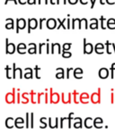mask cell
<instances>
[{
  "label": "cell",
  "mask_w": 115,
  "mask_h": 129,
  "mask_svg": "<svg viewBox=\"0 0 115 129\" xmlns=\"http://www.w3.org/2000/svg\"><path fill=\"white\" fill-rule=\"evenodd\" d=\"M28 94H29V93H27V92H24L22 94V103H24V104H26V103L29 102V98H26V96Z\"/></svg>",
  "instance_id": "d590c367"
},
{
  "label": "cell",
  "mask_w": 115,
  "mask_h": 129,
  "mask_svg": "<svg viewBox=\"0 0 115 129\" xmlns=\"http://www.w3.org/2000/svg\"><path fill=\"white\" fill-rule=\"evenodd\" d=\"M71 46H72V43H64L62 46V51H69Z\"/></svg>",
  "instance_id": "74e56055"
},
{
  "label": "cell",
  "mask_w": 115,
  "mask_h": 129,
  "mask_svg": "<svg viewBox=\"0 0 115 129\" xmlns=\"http://www.w3.org/2000/svg\"><path fill=\"white\" fill-rule=\"evenodd\" d=\"M67 18H64L62 21L60 20L59 18H58L57 19V21L59 22V24H58V26H57V30H59V28H60L61 26L63 27V29H65V30H67V26L65 25V22H67Z\"/></svg>",
  "instance_id": "83f0119b"
},
{
  "label": "cell",
  "mask_w": 115,
  "mask_h": 129,
  "mask_svg": "<svg viewBox=\"0 0 115 129\" xmlns=\"http://www.w3.org/2000/svg\"><path fill=\"white\" fill-rule=\"evenodd\" d=\"M44 46H46V43H40V44H39V51H38L39 54H41V52H42V48Z\"/></svg>",
  "instance_id": "7dc6e473"
},
{
  "label": "cell",
  "mask_w": 115,
  "mask_h": 129,
  "mask_svg": "<svg viewBox=\"0 0 115 129\" xmlns=\"http://www.w3.org/2000/svg\"><path fill=\"white\" fill-rule=\"evenodd\" d=\"M61 56H62V57H64V58H69V57H71V56H72V53H71L70 51H62Z\"/></svg>",
  "instance_id": "f35d334b"
},
{
  "label": "cell",
  "mask_w": 115,
  "mask_h": 129,
  "mask_svg": "<svg viewBox=\"0 0 115 129\" xmlns=\"http://www.w3.org/2000/svg\"><path fill=\"white\" fill-rule=\"evenodd\" d=\"M25 125V119L22 117H16L14 120V126L16 128H24Z\"/></svg>",
  "instance_id": "9a60e30c"
},
{
  "label": "cell",
  "mask_w": 115,
  "mask_h": 129,
  "mask_svg": "<svg viewBox=\"0 0 115 129\" xmlns=\"http://www.w3.org/2000/svg\"><path fill=\"white\" fill-rule=\"evenodd\" d=\"M45 21H47L46 18H40V20H39V22H40V26H39V28H40V30H42L43 29L42 24H43V22H45Z\"/></svg>",
  "instance_id": "f6af8a7d"
},
{
  "label": "cell",
  "mask_w": 115,
  "mask_h": 129,
  "mask_svg": "<svg viewBox=\"0 0 115 129\" xmlns=\"http://www.w3.org/2000/svg\"><path fill=\"white\" fill-rule=\"evenodd\" d=\"M42 1L44 2V4H45V5H47V4L49 3L48 0H38V4H39V5H41V4H42Z\"/></svg>",
  "instance_id": "db71d44e"
},
{
  "label": "cell",
  "mask_w": 115,
  "mask_h": 129,
  "mask_svg": "<svg viewBox=\"0 0 115 129\" xmlns=\"http://www.w3.org/2000/svg\"><path fill=\"white\" fill-rule=\"evenodd\" d=\"M106 23H107V27L108 29H110V30H115V28H113L111 25H115V19L114 18H110L107 20V22H106Z\"/></svg>",
  "instance_id": "4dcf8cb0"
},
{
  "label": "cell",
  "mask_w": 115,
  "mask_h": 129,
  "mask_svg": "<svg viewBox=\"0 0 115 129\" xmlns=\"http://www.w3.org/2000/svg\"><path fill=\"white\" fill-rule=\"evenodd\" d=\"M67 30L70 29V19H69V14L67 15Z\"/></svg>",
  "instance_id": "f907efd6"
},
{
  "label": "cell",
  "mask_w": 115,
  "mask_h": 129,
  "mask_svg": "<svg viewBox=\"0 0 115 129\" xmlns=\"http://www.w3.org/2000/svg\"><path fill=\"white\" fill-rule=\"evenodd\" d=\"M98 75L101 79H107L110 75V71L105 67H103L98 72Z\"/></svg>",
  "instance_id": "4fadbf2b"
},
{
  "label": "cell",
  "mask_w": 115,
  "mask_h": 129,
  "mask_svg": "<svg viewBox=\"0 0 115 129\" xmlns=\"http://www.w3.org/2000/svg\"><path fill=\"white\" fill-rule=\"evenodd\" d=\"M105 21H107L106 20V18H105L104 16L102 15L101 17H100V22H101V27L103 30H106V27L104 26V22Z\"/></svg>",
  "instance_id": "ab89813d"
},
{
  "label": "cell",
  "mask_w": 115,
  "mask_h": 129,
  "mask_svg": "<svg viewBox=\"0 0 115 129\" xmlns=\"http://www.w3.org/2000/svg\"><path fill=\"white\" fill-rule=\"evenodd\" d=\"M16 51L21 55H24L26 52H28L27 50V46L24 43H19L16 47Z\"/></svg>",
  "instance_id": "5bb4252c"
},
{
  "label": "cell",
  "mask_w": 115,
  "mask_h": 129,
  "mask_svg": "<svg viewBox=\"0 0 115 129\" xmlns=\"http://www.w3.org/2000/svg\"><path fill=\"white\" fill-rule=\"evenodd\" d=\"M51 54H54L55 51L58 50L59 54H62V50H61V47L59 43H51Z\"/></svg>",
  "instance_id": "d6986e66"
},
{
  "label": "cell",
  "mask_w": 115,
  "mask_h": 129,
  "mask_svg": "<svg viewBox=\"0 0 115 129\" xmlns=\"http://www.w3.org/2000/svg\"><path fill=\"white\" fill-rule=\"evenodd\" d=\"M49 101H48V93H45V103H48Z\"/></svg>",
  "instance_id": "6125c7cd"
},
{
  "label": "cell",
  "mask_w": 115,
  "mask_h": 129,
  "mask_svg": "<svg viewBox=\"0 0 115 129\" xmlns=\"http://www.w3.org/2000/svg\"><path fill=\"white\" fill-rule=\"evenodd\" d=\"M103 125V120L102 117H95L94 119V127L97 129H101Z\"/></svg>",
  "instance_id": "e0dca14e"
},
{
  "label": "cell",
  "mask_w": 115,
  "mask_h": 129,
  "mask_svg": "<svg viewBox=\"0 0 115 129\" xmlns=\"http://www.w3.org/2000/svg\"><path fill=\"white\" fill-rule=\"evenodd\" d=\"M40 67H39V66H35L34 67V73H35V76H36L37 79H40V77L39 76V71H40Z\"/></svg>",
  "instance_id": "ee69618b"
},
{
  "label": "cell",
  "mask_w": 115,
  "mask_h": 129,
  "mask_svg": "<svg viewBox=\"0 0 115 129\" xmlns=\"http://www.w3.org/2000/svg\"><path fill=\"white\" fill-rule=\"evenodd\" d=\"M28 53L29 54H36V53H38V51H37V46L35 43H29Z\"/></svg>",
  "instance_id": "603a6c76"
},
{
  "label": "cell",
  "mask_w": 115,
  "mask_h": 129,
  "mask_svg": "<svg viewBox=\"0 0 115 129\" xmlns=\"http://www.w3.org/2000/svg\"><path fill=\"white\" fill-rule=\"evenodd\" d=\"M51 103L52 104H57L59 103V101H60V96L58 92H52V89H51Z\"/></svg>",
  "instance_id": "30bf717a"
},
{
  "label": "cell",
  "mask_w": 115,
  "mask_h": 129,
  "mask_svg": "<svg viewBox=\"0 0 115 129\" xmlns=\"http://www.w3.org/2000/svg\"><path fill=\"white\" fill-rule=\"evenodd\" d=\"M46 53L50 54V43H46Z\"/></svg>",
  "instance_id": "11a10c76"
},
{
  "label": "cell",
  "mask_w": 115,
  "mask_h": 129,
  "mask_svg": "<svg viewBox=\"0 0 115 129\" xmlns=\"http://www.w3.org/2000/svg\"><path fill=\"white\" fill-rule=\"evenodd\" d=\"M50 1H51V5H55V4H56V3L54 2V0H50Z\"/></svg>",
  "instance_id": "be15d7a7"
},
{
  "label": "cell",
  "mask_w": 115,
  "mask_h": 129,
  "mask_svg": "<svg viewBox=\"0 0 115 129\" xmlns=\"http://www.w3.org/2000/svg\"><path fill=\"white\" fill-rule=\"evenodd\" d=\"M83 69L80 68V67H77V68H75L74 71H73V75H74V77L76 79H82L83 77Z\"/></svg>",
  "instance_id": "2e32d148"
},
{
  "label": "cell",
  "mask_w": 115,
  "mask_h": 129,
  "mask_svg": "<svg viewBox=\"0 0 115 129\" xmlns=\"http://www.w3.org/2000/svg\"><path fill=\"white\" fill-rule=\"evenodd\" d=\"M73 115H74V113L71 112L68 114V117H67V121H68V128H71L72 127V120L73 118Z\"/></svg>",
  "instance_id": "8d00e7d4"
},
{
  "label": "cell",
  "mask_w": 115,
  "mask_h": 129,
  "mask_svg": "<svg viewBox=\"0 0 115 129\" xmlns=\"http://www.w3.org/2000/svg\"><path fill=\"white\" fill-rule=\"evenodd\" d=\"M91 1V9H93L94 8V6H95V0H90Z\"/></svg>",
  "instance_id": "680465c9"
},
{
  "label": "cell",
  "mask_w": 115,
  "mask_h": 129,
  "mask_svg": "<svg viewBox=\"0 0 115 129\" xmlns=\"http://www.w3.org/2000/svg\"><path fill=\"white\" fill-rule=\"evenodd\" d=\"M57 19H54V18H49L47 19L46 21V25H47V28L49 30H53V29H56L57 28Z\"/></svg>",
  "instance_id": "9c48e42d"
},
{
  "label": "cell",
  "mask_w": 115,
  "mask_h": 129,
  "mask_svg": "<svg viewBox=\"0 0 115 129\" xmlns=\"http://www.w3.org/2000/svg\"><path fill=\"white\" fill-rule=\"evenodd\" d=\"M67 2H68L70 5H76L77 2H78V0H67Z\"/></svg>",
  "instance_id": "f5cc1de1"
},
{
  "label": "cell",
  "mask_w": 115,
  "mask_h": 129,
  "mask_svg": "<svg viewBox=\"0 0 115 129\" xmlns=\"http://www.w3.org/2000/svg\"><path fill=\"white\" fill-rule=\"evenodd\" d=\"M73 120L75 121L74 125H73V126L75 128H82L83 127V120H82L81 117H75Z\"/></svg>",
  "instance_id": "7402d4cb"
},
{
  "label": "cell",
  "mask_w": 115,
  "mask_h": 129,
  "mask_svg": "<svg viewBox=\"0 0 115 129\" xmlns=\"http://www.w3.org/2000/svg\"><path fill=\"white\" fill-rule=\"evenodd\" d=\"M101 88H98L96 92H94L91 94V97H90V101H91L93 104H100L101 103Z\"/></svg>",
  "instance_id": "6da1fadb"
},
{
  "label": "cell",
  "mask_w": 115,
  "mask_h": 129,
  "mask_svg": "<svg viewBox=\"0 0 115 129\" xmlns=\"http://www.w3.org/2000/svg\"><path fill=\"white\" fill-rule=\"evenodd\" d=\"M9 1H13V2H14V4H17V0H6V2H5V5L7 4Z\"/></svg>",
  "instance_id": "91938a15"
},
{
  "label": "cell",
  "mask_w": 115,
  "mask_h": 129,
  "mask_svg": "<svg viewBox=\"0 0 115 129\" xmlns=\"http://www.w3.org/2000/svg\"><path fill=\"white\" fill-rule=\"evenodd\" d=\"M16 51V46L14 43L9 42V40L6 39V54H14Z\"/></svg>",
  "instance_id": "5b68a950"
},
{
  "label": "cell",
  "mask_w": 115,
  "mask_h": 129,
  "mask_svg": "<svg viewBox=\"0 0 115 129\" xmlns=\"http://www.w3.org/2000/svg\"><path fill=\"white\" fill-rule=\"evenodd\" d=\"M105 46H106V53L109 55L111 54V52H112V50H111V47H112V45H111V43L110 42L109 40H106V42H105Z\"/></svg>",
  "instance_id": "d6a6232c"
},
{
  "label": "cell",
  "mask_w": 115,
  "mask_h": 129,
  "mask_svg": "<svg viewBox=\"0 0 115 129\" xmlns=\"http://www.w3.org/2000/svg\"><path fill=\"white\" fill-rule=\"evenodd\" d=\"M48 118L46 117H40V128H46L47 125H48Z\"/></svg>",
  "instance_id": "f1b7e54d"
},
{
  "label": "cell",
  "mask_w": 115,
  "mask_h": 129,
  "mask_svg": "<svg viewBox=\"0 0 115 129\" xmlns=\"http://www.w3.org/2000/svg\"><path fill=\"white\" fill-rule=\"evenodd\" d=\"M33 118H34V114L33 113H30V121H31V128L34 127V122H33Z\"/></svg>",
  "instance_id": "7bdbcfd3"
},
{
  "label": "cell",
  "mask_w": 115,
  "mask_h": 129,
  "mask_svg": "<svg viewBox=\"0 0 115 129\" xmlns=\"http://www.w3.org/2000/svg\"><path fill=\"white\" fill-rule=\"evenodd\" d=\"M95 50V48H94L93 44L92 43H87L86 42V39H83V53L84 54H92L93 51Z\"/></svg>",
  "instance_id": "7a4b0ae2"
},
{
  "label": "cell",
  "mask_w": 115,
  "mask_h": 129,
  "mask_svg": "<svg viewBox=\"0 0 115 129\" xmlns=\"http://www.w3.org/2000/svg\"><path fill=\"white\" fill-rule=\"evenodd\" d=\"M21 102V98H20V93H16V103Z\"/></svg>",
  "instance_id": "816d5d0a"
},
{
  "label": "cell",
  "mask_w": 115,
  "mask_h": 129,
  "mask_svg": "<svg viewBox=\"0 0 115 129\" xmlns=\"http://www.w3.org/2000/svg\"><path fill=\"white\" fill-rule=\"evenodd\" d=\"M43 101H44L45 103V93L44 92L38 93V103H41Z\"/></svg>",
  "instance_id": "e575fe53"
},
{
  "label": "cell",
  "mask_w": 115,
  "mask_h": 129,
  "mask_svg": "<svg viewBox=\"0 0 115 129\" xmlns=\"http://www.w3.org/2000/svg\"><path fill=\"white\" fill-rule=\"evenodd\" d=\"M114 71H115V63H112V64H111V68H110V73H111V79L114 78Z\"/></svg>",
  "instance_id": "b9f144b4"
},
{
  "label": "cell",
  "mask_w": 115,
  "mask_h": 129,
  "mask_svg": "<svg viewBox=\"0 0 115 129\" xmlns=\"http://www.w3.org/2000/svg\"><path fill=\"white\" fill-rule=\"evenodd\" d=\"M72 93L68 92L67 95H65V93H61V101L64 104H70L72 102Z\"/></svg>",
  "instance_id": "7c38bea8"
},
{
  "label": "cell",
  "mask_w": 115,
  "mask_h": 129,
  "mask_svg": "<svg viewBox=\"0 0 115 129\" xmlns=\"http://www.w3.org/2000/svg\"><path fill=\"white\" fill-rule=\"evenodd\" d=\"M6 78L7 79H11V73L13 74V72H11V68H10V67L9 66H6Z\"/></svg>",
  "instance_id": "60d3db41"
},
{
  "label": "cell",
  "mask_w": 115,
  "mask_h": 129,
  "mask_svg": "<svg viewBox=\"0 0 115 129\" xmlns=\"http://www.w3.org/2000/svg\"><path fill=\"white\" fill-rule=\"evenodd\" d=\"M27 3H28L29 5H34V4H36V0H28Z\"/></svg>",
  "instance_id": "9f6ffc18"
},
{
  "label": "cell",
  "mask_w": 115,
  "mask_h": 129,
  "mask_svg": "<svg viewBox=\"0 0 115 129\" xmlns=\"http://www.w3.org/2000/svg\"><path fill=\"white\" fill-rule=\"evenodd\" d=\"M48 125L50 126V128H59V118L56 117L53 120L51 117L48 118Z\"/></svg>",
  "instance_id": "ba28073f"
},
{
  "label": "cell",
  "mask_w": 115,
  "mask_h": 129,
  "mask_svg": "<svg viewBox=\"0 0 115 129\" xmlns=\"http://www.w3.org/2000/svg\"><path fill=\"white\" fill-rule=\"evenodd\" d=\"M95 51L96 54L102 55L104 53V45L103 43H97L95 46Z\"/></svg>",
  "instance_id": "ac0fdd59"
},
{
  "label": "cell",
  "mask_w": 115,
  "mask_h": 129,
  "mask_svg": "<svg viewBox=\"0 0 115 129\" xmlns=\"http://www.w3.org/2000/svg\"><path fill=\"white\" fill-rule=\"evenodd\" d=\"M72 94H73V96H74V99H73L74 103H75V104H78V103H80V101H79V97H80V94H79L77 91H73Z\"/></svg>",
  "instance_id": "1f68e13d"
},
{
  "label": "cell",
  "mask_w": 115,
  "mask_h": 129,
  "mask_svg": "<svg viewBox=\"0 0 115 129\" xmlns=\"http://www.w3.org/2000/svg\"><path fill=\"white\" fill-rule=\"evenodd\" d=\"M14 120H15V119H14L13 117H7V118L6 119V122H5L6 126L9 129L13 128V127L14 126Z\"/></svg>",
  "instance_id": "cb8c5ba5"
},
{
  "label": "cell",
  "mask_w": 115,
  "mask_h": 129,
  "mask_svg": "<svg viewBox=\"0 0 115 129\" xmlns=\"http://www.w3.org/2000/svg\"><path fill=\"white\" fill-rule=\"evenodd\" d=\"M27 25V22L24 18H17L16 19V33H19L21 30H24Z\"/></svg>",
  "instance_id": "277c9868"
},
{
  "label": "cell",
  "mask_w": 115,
  "mask_h": 129,
  "mask_svg": "<svg viewBox=\"0 0 115 129\" xmlns=\"http://www.w3.org/2000/svg\"><path fill=\"white\" fill-rule=\"evenodd\" d=\"M6 29L7 30H13L14 28V21L13 18H7L6 19Z\"/></svg>",
  "instance_id": "d4e9b609"
},
{
  "label": "cell",
  "mask_w": 115,
  "mask_h": 129,
  "mask_svg": "<svg viewBox=\"0 0 115 129\" xmlns=\"http://www.w3.org/2000/svg\"><path fill=\"white\" fill-rule=\"evenodd\" d=\"M33 76V70L32 68H25L24 70V77L25 79H32Z\"/></svg>",
  "instance_id": "ffe728a7"
},
{
  "label": "cell",
  "mask_w": 115,
  "mask_h": 129,
  "mask_svg": "<svg viewBox=\"0 0 115 129\" xmlns=\"http://www.w3.org/2000/svg\"><path fill=\"white\" fill-rule=\"evenodd\" d=\"M31 125V121H30V114L29 112H26L25 114V127L29 128Z\"/></svg>",
  "instance_id": "836d02e7"
},
{
  "label": "cell",
  "mask_w": 115,
  "mask_h": 129,
  "mask_svg": "<svg viewBox=\"0 0 115 129\" xmlns=\"http://www.w3.org/2000/svg\"><path fill=\"white\" fill-rule=\"evenodd\" d=\"M100 3H101L102 5H103V4H104V2H103V0H100Z\"/></svg>",
  "instance_id": "e7e4bbea"
},
{
  "label": "cell",
  "mask_w": 115,
  "mask_h": 129,
  "mask_svg": "<svg viewBox=\"0 0 115 129\" xmlns=\"http://www.w3.org/2000/svg\"><path fill=\"white\" fill-rule=\"evenodd\" d=\"M39 21L36 18H29L27 20V27H28V33H31L32 30H35L38 27Z\"/></svg>",
  "instance_id": "3957f363"
},
{
  "label": "cell",
  "mask_w": 115,
  "mask_h": 129,
  "mask_svg": "<svg viewBox=\"0 0 115 129\" xmlns=\"http://www.w3.org/2000/svg\"><path fill=\"white\" fill-rule=\"evenodd\" d=\"M30 94H31V96H32L31 101H32V104H36V103H38V93H35V92H33V91H32Z\"/></svg>",
  "instance_id": "f546056e"
},
{
  "label": "cell",
  "mask_w": 115,
  "mask_h": 129,
  "mask_svg": "<svg viewBox=\"0 0 115 129\" xmlns=\"http://www.w3.org/2000/svg\"><path fill=\"white\" fill-rule=\"evenodd\" d=\"M59 127H60V128L64 127V117L59 118Z\"/></svg>",
  "instance_id": "681fc988"
},
{
  "label": "cell",
  "mask_w": 115,
  "mask_h": 129,
  "mask_svg": "<svg viewBox=\"0 0 115 129\" xmlns=\"http://www.w3.org/2000/svg\"><path fill=\"white\" fill-rule=\"evenodd\" d=\"M15 89H13L12 92H9L6 95V102L7 104H12V103H16L15 99Z\"/></svg>",
  "instance_id": "8992f818"
},
{
  "label": "cell",
  "mask_w": 115,
  "mask_h": 129,
  "mask_svg": "<svg viewBox=\"0 0 115 129\" xmlns=\"http://www.w3.org/2000/svg\"><path fill=\"white\" fill-rule=\"evenodd\" d=\"M111 104L115 103V93L113 91H111Z\"/></svg>",
  "instance_id": "c3c4849f"
},
{
  "label": "cell",
  "mask_w": 115,
  "mask_h": 129,
  "mask_svg": "<svg viewBox=\"0 0 115 129\" xmlns=\"http://www.w3.org/2000/svg\"><path fill=\"white\" fill-rule=\"evenodd\" d=\"M90 97L91 95H89L87 92H83L80 93V97H79V101L80 103H83V104H88L90 102Z\"/></svg>",
  "instance_id": "8fae6325"
},
{
  "label": "cell",
  "mask_w": 115,
  "mask_h": 129,
  "mask_svg": "<svg viewBox=\"0 0 115 129\" xmlns=\"http://www.w3.org/2000/svg\"><path fill=\"white\" fill-rule=\"evenodd\" d=\"M90 22H91V23H90V29H92V30H97L98 29V22H99V20L96 18H92L90 20Z\"/></svg>",
  "instance_id": "4316f807"
},
{
  "label": "cell",
  "mask_w": 115,
  "mask_h": 129,
  "mask_svg": "<svg viewBox=\"0 0 115 129\" xmlns=\"http://www.w3.org/2000/svg\"><path fill=\"white\" fill-rule=\"evenodd\" d=\"M63 1H64V4H65V5L67 4V0H63ZM56 4H58V5H59V4H60V0H57V1H56Z\"/></svg>",
  "instance_id": "94428289"
},
{
  "label": "cell",
  "mask_w": 115,
  "mask_h": 129,
  "mask_svg": "<svg viewBox=\"0 0 115 129\" xmlns=\"http://www.w3.org/2000/svg\"><path fill=\"white\" fill-rule=\"evenodd\" d=\"M84 125L85 128H92L94 126V119L92 117H86L84 121Z\"/></svg>",
  "instance_id": "44dd1931"
},
{
  "label": "cell",
  "mask_w": 115,
  "mask_h": 129,
  "mask_svg": "<svg viewBox=\"0 0 115 129\" xmlns=\"http://www.w3.org/2000/svg\"><path fill=\"white\" fill-rule=\"evenodd\" d=\"M71 71H74V68H72V67H68V68H67V75H66V78L67 79H69V77H70V72Z\"/></svg>",
  "instance_id": "bcb514c9"
},
{
  "label": "cell",
  "mask_w": 115,
  "mask_h": 129,
  "mask_svg": "<svg viewBox=\"0 0 115 129\" xmlns=\"http://www.w3.org/2000/svg\"><path fill=\"white\" fill-rule=\"evenodd\" d=\"M17 74H19L20 79H22V77H24V71L21 68H17V67H16V64L14 63V64H13V79L16 78V75H17Z\"/></svg>",
  "instance_id": "52a82bcc"
},
{
  "label": "cell",
  "mask_w": 115,
  "mask_h": 129,
  "mask_svg": "<svg viewBox=\"0 0 115 129\" xmlns=\"http://www.w3.org/2000/svg\"><path fill=\"white\" fill-rule=\"evenodd\" d=\"M18 3L21 5H24L27 3V0H18Z\"/></svg>",
  "instance_id": "6f0895ef"
},
{
  "label": "cell",
  "mask_w": 115,
  "mask_h": 129,
  "mask_svg": "<svg viewBox=\"0 0 115 129\" xmlns=\"http://www.w3.org/2000/svg\"><path fill=\"white\" fill-rule=\"evenodd\" d=\"M56 71L58 73L56 74V78L57 79H64L65 78V70L61 67L57 68Z\"/></svg>",
  "instance_id": "484cf974"
}]
</instances>
